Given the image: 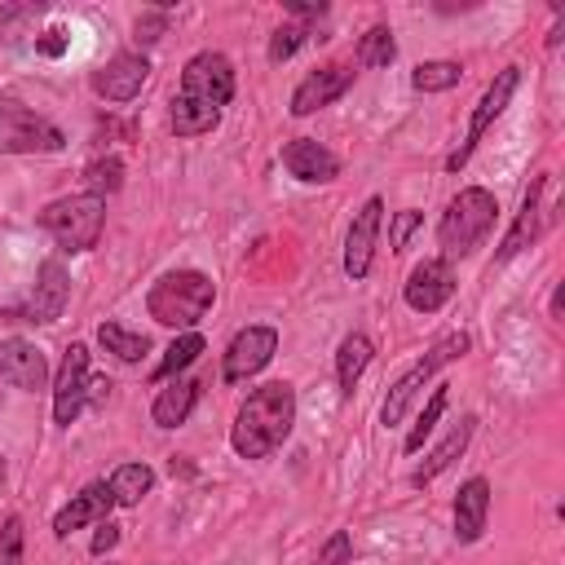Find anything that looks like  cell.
<instances>
[{
	"label": "cell",
	"mask_w": 565,
	"mask_h": 565,
	"mask_svg": "<svg viewBox=\"0 0 565 565\" xmlns=\"http://www.w3.org/2000/svg\"><path fill=\"white\" fill-rule=\"evenodd\" d=\"M115 543H119V530H115L110 521H102V530L93 534V552L102 556V552H106V547H115Z\"/></svg>",
	"instance_id": "cell-38"
},
{
	"label": "cell",
	"mask_w": 565,
	"mask_h": 565,
	"mask_svg": "<svg viewBox=\"0 0 565 565\" xmlns=\"http://www.w3.org/2000/svg\"><path fill=\"white\" fill-rule=\"evenodd\" d=\"M40 225L57 238V247H66V252H88V247H97V238H102L106 199H102L97 190L53 199V203L40 212Z\"/></svg>",
	"instance_id": "cell-3"
},
{
	"label": "cell",
	"mask_w": 565,
	"mask_h": 565,
	"mask_svg": "<svg viewBox=\"0 0 565 565\" xmlns=\"http://www.w3.org/2000/svg\"><path fill=\"white\" fill-rule=\"evenodd\" d=\"M539 194H543V177H534L530 181V190H525V203H521V216H516V225L508 230V238H503V247H499V260H512L534 234H539Z\"/></svg>",
	"instance_id": "cell-22"
},
{
	"label": "cell",
	"mask_w": 565,
	"mask_h": 565,
	"mask_svg": "<svg viewBox=\"0 0 565 565\" xmlns=\"http://www.w3.org/2000/svg\"><path fill=\"white\" fill-rule=\"evenodd\" d=\"M441 411H446V384H441V388H433L428 406L419 411V419H415V428H411V437H406V450H411V455L424 446V437L433 433V424H437V415H441Z\"/></svg>",
	"instance_id": "cell-30"
},
{
	"label": "cell",
	"mask_w": 565,
	"mask_h": 565,
	"mask_svg": "<svg viewBox=\"0 0 565 565\" xmlns=\"http://www.w3.org/2000/svg\"><path fill=\"white\" fill-rule=\"evenodd\" d=\"M216 119H221V110H216V106H207V102H194V97H181V93H177V102H172V132H177V137L212 132V128H216Z\"/></svg>",
	"instance_id": "cell-23"
},
{
	"label": "cell",
	"mask_w": 565,
	"mask_h": 565,
	"mask_svg": "<svg viewBox=\"0 0 565 565\" xmlns=\"http://www.w3.org/2000/svg\"><path fill=\"white\" fill-rule=\"evenodd\" d=\"M274 349H278V331H274V327H247V331H238V335L230 340V349H225V371H221V375H225L230 384H238V380L265 371L269 358H274Z\"/></svg>",
	"instance_id": "cell-10"
},
{
	"label": "cell",
	"mask_w": 565,
	"mask_h": 565,
	"mask_svg": "<svg viewBox=\"0 0 565 565\" xmlns=\"http://www.w3.org/2000/svg\"><path fill=\"white\" fill-rule=\"evenodd\" d=\"M159 31H163V13H146V18H137V40L154 44V40H159Z\"/></svg>",
	"instance_id": "cell-37"
},
{
	"label": "cell",
	"mask_w": 565,
	"mask_h": 565,
	"mask_svg": "<svg viewBox=\"0 0 565 565\" xmlns=\"http://www.w3.org/2000/svg\"><path fill=\"white\" fill-rule=\"evenodd\" d=\"M199 353H203V335H199V331H185V335H177V340L163 349V362L154 366V380H168V375L185 371V366H190Z\"/></svg>",
	"instance_id": "cell-27"
},
{
	"label": "cell",
	"mask_w": 565,
	"mask_h": 565,
	"mask_svg": "<svg viewBox=\"0 0 565 565\" xmlns=\"http://www.w3.org/2000/svg\"><path fill=\"white\" fill-rule=\"evenodd\" d=\"M349 556H353V543H349V534L340 530V534H331L327 547L318 552V565H349Z\"/></svg>",
	"instance_id": "cell-34"
},
{
	"label": "cell",
	"mask_w": 565,
	"mask_h": 565,
	"mask_svg": "<svg viewBox=\"0 0 565 565\" xmlns=\"http://www.w3.org/2000/svg\"><path fill=\"white\" fill-rule=\"evenodd\" d=\"M349 84H353V66L331 62V66H322V71H309V75L296 84V93H291V115H313V110L331 106Z\"/></svg>",
	"instance_id": "cell-12"
},
{
	"label": "cell",
	"mask_w": 565,
	"mask_h": 565,
	"mask_svg": "<svg viewBox=\"0 0 565 565\" xmlns=\"http://www.w3.org/2000/svg\"><path fill=\"white\" fill-rule=\"evenodd\" d=\"M119 159H97V163H88V181L97 185V190H119Z\"/></svg>",
	"instance_id": "cell-33"
},
{
	"label": "cell",
	"mask_w": 565,
	"mask_h": 565,
	"mask_svg": "<svg viewBox=\"0 0 565 565\" xmlns=\"http://www.w3.org/2000/svg\"><path fill=\"white\" fill-rule=\"evenodd\" d=\"M486 512H490V486H486V477H472V481L459 490V499H455V539H459V543L481 539Z\"/></svg>",
	"instance_id": "cell-19"
},
{
	"label": "cell",
	"mask_w": 565,
	"mask_h": 565,
	"mask_svg": "<svg viewBox=\"0 0 565 565\" xmlns=\"http://www.w3.org/2000/svg\"><path fill=\"white\" fill-rule=\"evenodd\" d=\"M455 296V274L446 260H419L406 278V305L415 313H433Z\"/></svg>",
	"instance_id": "cell-13"
},
{
	"label": "cell",
	"mask_w": 565,
	"mask_h": 565,
	"mask_svg": "<svg viewBox=\"0 0 565 565\" xmlns=\"http://www.w3.org/2000/svg\"><path fill=\"white\" fill-rule=\"evenodd\" d=\"M463 349H468V335H446V340H437V344H433V349H428V353H424V358H419V362H415V366H411V371L388 388V397H384V406H380V419L393 428V424L406 415V406L415 402V393L433 380V371H437V366H446L450 358H459Z\"/></svg>",
	"instance_id": "cell-6"
},
{
	"label": "cell",
	"mask_w": 565,
	"mask_h": 565,
	"mask_svg": "<svg viewBox=\"0 0 565 565\" xmlns=\"http://www.w3.org/2000/svg\"><path fill=\"white\" fill-rule=\"evenodd\" d=\"M0 481H4V459H0Z\"/></svg>",
	"instance_id": "cell-40"
},
{
	"label": "cell",
	"mask_w": 565,
	"mask_h": 565,
	"mask_svg": "<svg viewBox=\"0 0 565 565\" xmlns=\"http://www.w3.org/2000/svg\"><path fill=\"white\" fill-rule=\"evenodd\" d=\"M0 375L13 384V388H26V393H40L49 384V362L35 344L26 340H4L0 344Z\"/></svg>",
	"instance_id": "cell-15"
},
{
	"label": "cell",
	"mask_w": 565,
	"mask_h": 565,
	"mask_svg": "<svg viewBox=\"0 0 565 565\" xmlns=\"http://www.w3.org/2000/svg\"><path fill=\"white\" fill-rule=\"evenodd\" d=\"M150 75V62L141 53H115L97 75H93V88L106 97V102H132L141 93Z\"/></svg>",
	"instance_id": "cell-14"
},
{
	"label": "cell",
	"mask_w": 565,
	"mask_h": 565,
	"mask_svg": "<svg viewBox=\"0 0 565 565\" xmlns=\"http://www.w3.org/2000/svg\"><path fill=\"white\" fill-rule=\"evenodd\" d=\"M296 424V388L274 380V384H260L243 406H238V419H234V450L243 459H265L269 450H278L287 441Z\"/></svg>",
	"instance_id": "cell-1"
},
{
	"label": "cell",
	"mask_w": 565,
	"mask_h": 565,
	"mask_svg": "<svg viewBox=\"0 0 565 565\" xmlns=\"http://www.w3.org/2000/svg\"><path fill=\"white\" fill-rule=\"evenodd\" d=\"M194 402H199V380H172V384L154 397L150 415H154V424H159V428H177V424H185V419H190Z\"/></svg>",
	"instance_id": "cell-20"
},
{
	"label": "cell",
	"mask_w": 565,
	"mask_h": 565,
	"mask_svg": "<svg viewBox=\"0 0 565 565\" xmlns=\"http://www.w3.org/2000/svg\"><path fill=\"white\" fill-rule=\"evenodd\" d=\"M110 494H115V503H124V508H132V503H141L146 499V490L154 486V472L146 468V463H119L115 472H110Z\"/></svg>",
	"instance_id": "cell-25"
},
{
	"label": "cell",
	"mask_w": 565,
	"mask_h": 565,
	"mask_svg": "<svg viewBox=\"0 0 565 565\" xmlns=\"http://www.w3.org/2000/svg\"><path fill=\"white\" fill-rule=\"evenodd\" d=\"M0 565H22V521L18 516L0 521Z\"/></svg>",
	"instance_id": "cell-31"
},
{
	"label": "cell",
	"mask_w": 565,
	"mask_h": 565,
	"mask_svg": "<svg viewBox=\"0 0 565 565\" xmlns=\"http://www.w3.org/2000/svg\"><path fill=\"white\" fill-rule=\"evenodd\" d=\"M110 508H115L110 486H106V481H93V486H84V490H79V494L57 512L53 534H57V539H66L71 530H79V525H88V521H106V516H110Z\"/></svg>",
	"instance_id": "cell-18"
},
{
	"label": "cell",
	"mask_w": 565,
	"mask_h": 565,
	"mask_svg": "<svg viewBox=\"0 0 565 565\" xmlns=\"http://www.w3.org/2000/svg\"><path fill=\"white\" fill-rule=\"evenodd\" d=\"M146 309L163 327H194L212 309V278L199 269H172L150 287Z\"/></svg>",
	"instance_id": "cell-2"
},
{
	"label": "cell",
	"mask_w": 565,
	"mask_h": 565,
	"mask_svg": "<svg viewBox=\"0 0 565 565\" xmlns=\"http://www.w3.org/2000/svg\"><path fill=\"white\" fill-rule=\"evenodd\" d=\"M84 397H88V344H66V358H62V371H57V384H53V419L57 424H75V415L84 411Z\"/></svg>",
	"instance_id": "cell-9"
},
{
	"label": "cell",
	"mask_w": 565,
	"mask_h": 565,
	"mask_svg": "<svg viewBox=\"0 0 565 565\" xmlns=\"http://www.w3.org/2000/svg\"><path fill=\"white\" fill-rule=\"evenodd\" d=\"M66 146V132L13 102H0V150L4 154H53Z\"/></svg>",
	"instance_id": "cell-5"
},
{
	"label": "cell",
	"mask_w": 565,
	"mask_h": 565,
	"mask_svg": "<svg viewBox=\"0 0 565 565\" xmlns=\"http://www.w3.org/2000/svg\"><path fill=\"white\" fill-rule=\"evenodd\" d=\"M494 212H499V203H494V194H490V190H481V185L459 190V194L446 203L441 225H437L441 247H446L450 256H468V252L490 234Z\"/></svg>",
	"instance_id": "cell-4"
},
{
	"label": "cell",
	"mask_w": 565,
	"mask_h": 565,
	"mask_svg": "<svg viewBox=\"0 0 565 565\" xmlns=\"http://www.w3.org/2000/svg\"><path fill=\"white\" fill-rule=\"evenodd\" d=\"M181 97L207 102V106H225L234 97V66L225 53H194L181 71Z\"/></svg>",
	"instance_id": "cell-7"
},
{
	"label": "cell",
	"mask_w": 565,
	"mask_h": 565,
	"mask_svg": "<svg viewBox=\"0 0 565 565\" xmlns=\"http://www.w3.org/2000/svg\"><path fill=\"white\" fill-rule=\"evenodd\" d=\"M66 296H71V278L62 269V260H44L40 274H35V291H31V322H57L62 309H66Z\"/></svg>",
	"instance_id": "cell-16"
},
{
	"label": "cell",
	"mask_w": 565,
	"mask_h": 565,
	"mask_svg": "<svg viewBox=\"0 0 565 565\" xmlns=\"http://www.w3.org/2000/svg\"><path fill=\"white\" fill-rule=\"evenodd\" d=\"M393 53H397V44H393V31L388 26H371L362 35V44H358V62L362 66H388Z\"/></svg>",
	"instance_id": "cell-29"
},
{
	"label": "cell",
	"mask_w": 565,
	"mask_h": 565,
	"mask_svg": "<svg viewBox=\"0 0 565 565\" xmlns=\"http://www.w3.org/2000/svg\"><path fill=\"white\" fill-rule=\"evenodd\" d=\"M300 40H305L300 26H282V31H274V40H269V62H287V57L300 49Z\"/></svg>",
	"instance_id": "cell-32"
},
{
	"label": "cell",
	"mask_w": 565,
	"mask_h": 565,
	"mask_svg": "<svg viewBox=\"0 0 565 565\" xmlns=\"http://www.w3.org/2000/svg\"><path fill=\"white\" fill-rule=\"evenodd\" d=\"M472 424H477V419H472V415H463V419L446 433V441H441V446H437V450L415 468V477H411V481H415V486H428L437 472H446V468L455 463V455H463V446H468V437H472Z\"/></svg>",
	"instance_id": "cell-21"
},
{
	"label": "cell",
	"mask_w": 565,
	"mask_h": 565,
	"mask_svg": "<svg viewBox=\"0 0 565 565\" xmlns=\"http://www.w3.org/2000/svg\"><path fill=\"white\" fill-rule=\"evenodd\" d=\"M380 216H384V203H380V199H366V203H362V212H358V216H353V225H349V238H344V274H349L353 282L371 274Z\"/></svg>",
	"instance_id": "cell-11"
},
{
	"label": "cell",
	"mask_w": 565,
	"mask_h": 565,
	"mask_svg": "<svg viewBox=\"0 0 565 565\" xmlns=\"http://www.w3.org/2000/svg\"><path fill=\"white\" fill-rule=\"evenodd\" d=\"M35 49H40L44 57H62V53H66V31H44V35L35 40Z\"/></svg>",
	"instance_id": "cell-36"
},
{
	"label": "cell",
	"mask_w": 565,
	"mask_h": 565,
	"mask_svg": "<svg viewBox=\"0 0 565 565\" xmlns=\"http://www.w3.org/2000/svg\"><path fill=\"white\" fill-rule=\"evenodd\" d=\"M411 84L419 93H441V88H455L459 84V62H419Z\"/></svg>",
	"instance_id": "cell-28"
},
{
	"label": "cell",
	"mask_w": 565,
	"mask_h": 565,
	"mask_svg": "<svg viewBox=\"0 0 565 565\" xmlns=\"http://www.w3.org/2000/svg\"><path fill=\"white\" fill-rule=\"evenodd\" d=\"M26 18V9L22 4H13V0H0V35L13 26V22H22Z\"/></svg>",
	"instance_id": "cell-39"
},
{
	"label": "cell",
	"mask_w": 565,
	"mask_h": 565,
	"mask_svg": "<svg viewBox=\"0 0 565 565\" xmlns=\"http://www.w3.org/2000/svg\"><path fill=\"white\" fill-rule=\"evenodd\" d=\"M282 168H287L291 177H300V181H331V177L340 172V159H335L322 141L296 137V141L282 146Z\"/></svg>",
	"instance_id": "cell-17"
},
{
	"label": "cell",
	"mask_w": 565,
	"mask_h": 565,
	"mask_svg": "<svg viewBox=\"0 0 565 565\" xmlns=\"http://www.w3.org/2000/svg\"><path fill=\"white\" fill-rule=\"evenodd\" d=\"M97 340H102L106 353H115L119 362H137V358L150 349V340H146L141 331H128V327H119V322H102V327H97Z\"/></svg>",
	"instance_id": "cell-26"
},
{
	"label": "cell",
	"mask_w": 565,
	"mask_h": 565,
	"mask_svg": "<svg viewBox=\"0 0 565 565\" xmlns=\"http://www.w3.org/2000/svg\"><path fill=\"white\" fill-rule=\"evenodd\" d=\"M516 84H521V71H516V66L499 71V79H494V84L486 88V97H481V102H477V110H472V124H468V141H463V146H459V150H455V154L446 159V168H450V172H459V168L468 163L472 146H477V141H481V132H486V128H490V124H494V119L503 115V106L512 102Z\"/></svg>",
	"instance_id": "cell-8"
},
{
	"label": "cell",
	"mask_w": 565,
	"mask_h": 565,
	"mask_svg": "<svg viewBox=\"0 0 565 565\" xmlns=\"http://www.w3.org/2000/svg\"><path fill=\"white\" fill-rule=\"evenodd\" d=\"M415 225H419V212H415V207H406V212H397V216H393V230H388V247H393V252H402Z\"/></svg>",
	"instance_id": "cell-35"
},
{
	"label": "cell",
	"mask_w": 565,
	"mask_h": 565,
	"mask_svg": "<svg viewBox=\"0 0 565 565\" xmlns=\"http://www.w3.org/2000/svg\"><path fill=\"white\" fill-rule=\"evenodd\" d=\"M371 340L362 335V331H353V335H344L340 340V353H335V375H340V388L344 393H353V384H358V375L366 371V362H371Z\"/></svg>",
	"instance_id": "cell-24"
}]
</instances>
